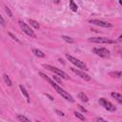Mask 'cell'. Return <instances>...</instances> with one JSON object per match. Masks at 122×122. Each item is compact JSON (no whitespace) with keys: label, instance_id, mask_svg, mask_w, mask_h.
I'll list each match as a JSON object with an SVG mask.
<instances>
[{"label":"cell","instance_id":"6da1fadb","mask_svg":"<svg viewBox=\"0 0 122 122\" xmlns=\"http://www.w3.org/2000/svg\"><path fill=\"white\" fill-rule=\"evenodd\" d=\"M48 83H50L51 84V86L55 90V92L59 94V95H61L64 99H66V100H68V101H70V102H74V99H73V97L68 92H66L65 90H63L61 87H59L55 82H53L51 78H49L48 79V81H47Z\"/></svg>","mask_w":122,"mask_h":122},{"label":"cell","instance_id":"7a4b0ae2","mask_svg":"<svg viewBox=\"0 0 122 122\" xmlns=\"http://www.w3.org/2000/svg\"><path fill=\"white\" fill-rule=\"evenodd\" d=\"M66 58L71 63V64H73L76 68H78V69H81V70H83V71H88L89 69H88V67H87V65L83 62V61H81V60H79V59H77V58H75V57H73L72 55H71V54H66Z\"/></svg>","mask_w":122,"mask_h":122},{"label":"cell","instance_id":"3957f363","mask_svg":"<svg viewBox=\"0 0 122 122\" xmlns=\"http://www.w3.org/2000/svg\"><path fill=\"white\" fill-rule=\"evenodd\" d=\"M43 67H44L45 69H47V70H49V71L54 72L56 75L60 76L61 78H64V79H66V80L70 79L69 75H68L64 71H62V70H60V69H58V68H56V67H53V66L49 65V64H43Z\"/></svg>","mask_w":122,"mask_h":122},{"label":"cell","instance_id":"277c9868","mask_svg":"<svg viewBox=\"0 0 122 122\" xmlns=\"http://www.w3.org/2000/svg\"><path fill=\"white\" fill-rule=\"evenodd\" d=\"M89 41L92 43H98V44H115L117 41L107 38V37H91Z\"/></svg>","mask_w":122,"mask_h":122},{"label":"cell","instance_id":"5b68a950","mask_svg":"<svg viewBox=\"0 0 122 122\" xmlns=\"http://www.w3.org/2000/svg\"><path fill=\"white\" fill-rule=\"evenodd\" d=\"M18 24H19V27L21 28V30H22L27 35H29V36H30V37H32V38H36V34L34 33V31H33L25 22L19 20V21H18Z\"/></svg>","mask_w":122,"mask_h":122},{"label":"cell","instance_id":"8992f818","mask_svg":"<svg viewBox=\"0 0 122 122\" xmlns=\"http://www.w3.org/2000/svg\"><path fill=\"white\" fill-rule=\"evenodd\" d=\"M92 51L94 54L103 58H108L110 56V51L106 48H93Z\"/></svg>","mask_w":122,"mask_h":122},{"label":"cell","instance_id":"52a82bcc","mask_svg":"<svg viewBox=\"0 0 122 122\" xmlns=\"http://www.w3.org/2000/svg\"><path fill=\"white\" fill-rule=\"evenodd\" d=\"M98 102H99V104H100L102 107H104V109H106L107 111H110V112H114V111H116L115 106H114L112 103H111L110 101H108L107 99H105V98H100V99L98 100Z\"/></svg>","mask_w":122,"mask_h":122},{"label":"cell","instance_id":"ba28073f","mask_svg":"<svg viewBox=\"0 0 122 122\" xmlns=\"http://www.w3.org/2000/svg\"><path fill=\"white\" fill-rule=\"evenodd\" d=\"M89 23L93 24L98 27H102V28H112V25L111 23H109L107 21H103V20H98V19H90Z\"/></svg>","mask_w":122,"mask_h":122},{"label":"cell","instance_id":"9c48e42d","mask_svg":"<svg viewBox=\"0 0 122 122\" xmlns=\"http://www.w3.org/2000/svg\"><path fill=\"white\" fill-rule=\"evenodd\" d=\"M70 69H71V71L73 73H75V74H76V75H78L80 78L84 79L85 81H90V80L92 79V77H91V76H89L87 73H85V72H84V71L78 70V69H76V68H70Z\"/></svg>","mask_w":122,"mask_h":122},{"label":"cell","instance_id":"30bf717a","mask_svg":"<svg viewBox=\"0 0 122 122\" xmlns=\"http://www.w3.org/2000/svg\"><path fill=\"white\" fill-rule=\"evenodd\" d=\"M19 89H20V91H21L22 94H23V95L26 97V99H27V102H28V103H30V98L29 92H27V90L25 89V87H24L23 85H20V86H19Z\"/></svg>","mask_w":122,"mask_h":122},{"label":"cell","instance_id":"8fae6325","mask_svg":"<svg viewBox=\"0 0 122 122\" xmlns=\"http://www.w3.org/2000/svg\"><path fill=\"white\" fill-rule=\"evenodd\" d=\"M112 97H113L119 104H122V95L119 92H112L111 93Z\"/></svg>","mask_w":122,"mask_h":122},{"label":"cell","instance_id":"7c38bea8","mask_svg":"<svg viewBox=\"0 0 122 122\" xmlns=\"http://www.w3.org/2000/svg\"><path fill=\"white\" fill-rule=\"evenodd\" d=\"M78 98H79L82 102H88V101H89V97H88L87 94L84 93L83 92H78Z\"/></svg>","mask_w":122,"mask_h":122},{"label":"cell","instance_id":"4fadbf2b","mask_svg":"<svg viewBox=\"0 0 122 122\" xmlns=\"http://www.w3.org/2000/svg\"><path fill=\"white\" fill-rule=\"evenodd\" d=\"M32 53L35 55V56H37V57H45V53L42 51H40V50H38V49H32Z\"/></svg>","mask_w":122,"mask_h":122},{"label":"cell","instance_id":"5bb4252c","mask_svg":"<svg viewBox=\"0 0 122 122\" xmlns=\"http://www.w3.org/2000/svg\"><path fill=\"white\" fill-rule=\"evenodd\" d=\"M69 6H70V9H71L72 11L76 12V11L78 10V7H77V5L74 3L73 0H70V2H69Z\"/></svg>","mask_w":122,"mask_h":122},{"label":"cell","instance_id":"9a60e30c","mask_svg":"<svg viewBox=\"0 0 122 122\" xmlns=\"http://www.w3.org/2000/svg\"><path fill=\"white\" fill-rule=\"evenodd\" d=\"M3 79H4V81H5V83L9 86V87H10L11 85H12V82H11V80H10V78L8 76V74H6V73H4L3 74Z\"/></svg>","mask_w":122,"mask_h":122},{"label":"cell","instance_id":"2e32d148","mask_svg":"<svg viewBox=\"0 0 122 122\" xmlns=\"http://www.w3.org/2000/svg\"><path fill=\"white\" fill-rule=\"evenodd\" d=\"M29 23L30 24V26H32L34 29H39L40 26H39V23L33 19H29Z\"/></svg>","mask_w":122,"mask_h":122},{"label":"cell","instance_id":"e0dca14e","mask_svg":"<svg viewBox=\"0 0 122 122\" xmlns=\"http://www.w3.org/2000/svg\"><path fill=\"white\" fill-rule=\"evenodd\" d=\"M110 75L112 77H115V78H121V71H111L110 72Z\"/></svg>","mask_w":122,"mask_h":122},{"label":"cell","instance_id":"ac0fdd59","mask_svg":"<svg viewBox=\"0 0 122 122\" xmlns=\"http://www.w3.org/2000/svg\"><path fill=\"white\" fill-rule=\"evenodd\" d=\"M61 38H62L64 41H66L67 43H73V42H74V40H73L71 37L67 36V35H62V36H61Z\"/></svg>","mask_w":122,"mask_h":122},{"label":"cell","instance_id":"d6986e66","mask_svg":"<svg viewBox=\"0 0 122 122\" xmlns=\"http://www.w3.org/2000/svg\"><path fill=\"white\" fill-rule=\"evenodd\" d=\"M16 118L19 121H30V118H28V117H26V116H24L22 114H17L16 115Z\"/></svg>","mask_w":122,"mask_h":122},{"label":"cell","instance_id":"ffe728a7","mask_svg":"<svg viewBox=\"0 0 122 122\" xmlns=\"http://www.w3.org/2000/svg\"><path fill=\"white\" fill-rule=\"evenodd\" d=\"M74 115H75V117L79 118L80 120H83V121H85V120H86L85 116H84V115H82V114H81L80 112H74Z\"/></svg>","mask_w":122,"mask_h":122},{"label":"cell","instance_id":"44dd1931","mask_svg":"<svg viewBox=\"0 0 122 122\" xmlns=\"http://www.w3.org/2000/svg\"><path fill=\"white\" fill-rule=\"evenodd\" d=\"M52 79H54L57 83L62 84V82H61V78H59V77H58V75H53V76H52Z\"/></svg>","mask_w":122,"mask_h":122},{"label":"cell","instance_id":"7402d4cb","mask_svg":"<svg viewBox=\"0 0 122 122\" xmlns=\"http://www.w3.org/2000/svg\"><path fill=\"white\" fill-rule=\"evenodd\" d=\"M4 9H5V11H6L7 13H8V15H9L10 17H11V16H12V13H11V11H10V9H9L8 7H5Z\"/></svg>","mask_w":122,"mask_h":122},{"label":"cell","instance_id":"603a6c76","mask_svg":"<svg viewBox=\"0 0 122 122\" xmlns=\"http://www.w3.org/2000/svg\"><path fill=\"white\" fill-rule=\"evenodd\" d=\"M8 34H9V35H10V37H11V38L13 39V40H15L16 42H19V39H18V38H17V37H16L15 35H13V34H12L11 32H8Z\"/></svg>","mask_w":122,"mask_h":122},{"label":"cell","instance_id":"cb8c5ba5","mask_svg":"<svg viewBox=\"0 0 122 122\" xmlns=\"http://www.w3.org/2000/svg\"><path fill=\"white\" fill-rule=\"evenodd\" d=\"M55 112H56V114H58V115H60V116H65V113H64L63 112L59 111V110H55Z\"/></svg>","mask_w":122,"mask_h":122},{"label":"cell","instance_id":"d4e9b609","mask_svg":"<svg viewBox=\"0 0 122 122\" xmlns=\"http://www.w3.org/2000/svg\"><path fill=\"white\" fill-rule=\"evenodd\" d=\"M0 24H1L2 26H5V25H6V24H5V20H4V18H3L1 15H0Z\"/></svg>","mask_w":122,"mask_h":122},{"label":"cell","instance_id":"484cf974","mask_svg":"<svg viewBox=\"0 0 122 122\" xmlns=\"http://www.w3.org/2000/svg\"><path fill=\"white\" fill-rule=\"evenodd\" d=\"M78 108H79V109H80V110H81L83 112H87V110H86L85 108H83L81 105H78Z\"/></svg>","mask_w":122,"mask_h":122},{"label":"cell","instance_id":"4316f807","mask_svg":"<svg viewBox=\"0 0 122 122\" xmlns=\"http://www.w3.org/2000/svg\"><path fill=\"white\" fill-rule=\"evenodd\" d=\"M46 96H47V97H49V99H50V100L53 101V97H52L51 95H50V94H48V93H47V94H46Z\"/></svg>","mask_w":122,"mask_h":122},{"label":"cell","instance_id":"83f0119b","mask_svg":"<svg viewBox=\"0 0 122 122\" xmlns=\"http://www.w3.org/2000/svg\"><path fill=\"white\" fill-rule=\"evenodd\" d=\"M95 120H96V121H105V119H104V118H101V117H96Z\"/></svg>","mask_w":122,"mask_h":122},{"label":"cell","instance_id":"f1b7e54d","mask_svg":"<svg viewBox=\"0 0 122 122\" xmlns=\"http://www.w3.org/2000/svg\"><path fill=\"white\" fill-rule=\"evenodd\" d=\"M122 41V35H119L118 39H117V42H121Z\"/></svg>","mask_w":122,"mask_h":122},{"label":"cell","instance_id":"f546056e","mask_svg":"<svg viewBox=\"0 0 122 122\" xmlns=\"http://www.w3.org/2000/svg\"><path fill=\"white\" fill-rule=\"evenodd\" d=\"M54 2L55 3H59V0H54Z\"/></svg>","mask_w":122,"mask_h":122}]
</instances>
